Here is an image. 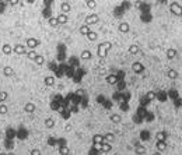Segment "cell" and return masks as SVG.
Wrapping results in <instances>:
<instances>
[{"mask_svg": "<svg viewBox=\"0 0 182 155\" xmlns=\"http://www.w3.org/2000/svg\"><path fill=\"white\" fill-rule=\"evenodd\" d=\"M167 141H157L156 143V148H157V151L158 152H163V151H165L167 149Z\"/></svg>", "mask_w": 182, "mask_h": 155, "instance_id": "18", "label": "cell"}, {"mask_svg": "<svg viewBox=\"0 0 182 155\" xmlns=\"http://www.w3.org/2000/svg\"><path fill=\"white\" fill-rule=\"evenodd\" d=\"M86 4H87V7L90 8V10H94V8L97 7V1H95V0H87Z\"/></svg>", "mask_w": 182, "mask_h": 155, "instance_id": "33", "label": "cell"}, {"mask_svg": "<svg viewBox=\"0 0 182 155\" xmlns=\"http://www.w3.org/2000/svg\"><path fill=\"white\" fill-rule=\"evenodd\" d=\"M8 1H10V4H11V6H17L20 0H8Z\"/></svg>", "mask_w": 182, "mask_h": 155, "instance_id": "38", "label": "cell"}, {"mask_svg": "<svg viewBox=\"0 0 182 155\" xmlns=\"http://www.w3.org/2000/svg\"><path fill=\"white\" fill-rule=\"evenodd\" d=\"M37 54H38V53H37L35 50H32V49H30V50L27 52V57H28L30 60H32V62H34V59L37 57Z\"/></svg>", "mask_w": 182, "mask_h": 155, "instance_id": "32", "label": "cell"}, {"mask_svg": "<svg viewBox=\"0 0 182 155\" xmlns=\"http://www.w3.org/2000/svg\"><path fill=\"white\" fill-rule=\"evenodd\" d=\"M39 39H37V38H28L27 41H25V46L28 48V49H32V50H35V48H38L39 46Z\"/></svg>", "mask_w": 182, "mask_h": 155, "instance_id": "4", "label": "cell"}, {"mask_svg": "<svg viewBox=\"0 0 182 155\" xmlns=\"http://www.w3.org/2000/svg\"><path fill=\"white\" fill-rule=\"evenodd\" d=\"M44 84H45V87H52L55 84V77L53 76H46L44 78Z\"/></svg>", "mask_w": 182, "mask_h": 155, "instance_id": "20", "label": "cell"}, {"mask_svg": "<svg viewBox=\"0 0 182 155\" xmlns=\"http://www.w3.org/2000/svg\"><path fill=\"white\" fill-rule=\"evenodd\" d=\"M30 155H42V154H41V151L38 149V148H34V149L30 151Z\"/></svg>", "mask_w": 182, "mask_h": 155, "instance_id": "37", "label": "cell"}, {"mask_svg": "<svg viewBox=\"0 0 182 155\" xmlns=\"http://www.w3.org/2000/svg\"><path fill=\"white\" fill-rule=\"evenodd\" d=\"M176 54H178L176 49H174V48H170V49L167 50V59H168V60H174L175 57H176Z\"/></svg>", "mask_w": 182, "mask_h": 155, "instance_id": "16", "label": "cell"}, {"mask_svg": "<svg viewBox=\"0 0 182 155\" xmlns=\"http://www.w3.org/2000/svg\"><path fill=\"white\" fill-rule=\"evenodd\" d=\"M170 11H171V14L175 17H182V4L176 3V1L170 3Z\"/></svg>", "mask_w": 182, "mask_h": 155, "instance_id": "2", "label": "cell"}, {"mask_svg": "<svg viewBox=\"0 0 182 155\" xmlns=\"http://www.w3.org/2000/svg\"><path fill=\"white\" fill-rule=\"evenodd\" d=\"M0 155H7L6 152H0Z\"/></svg>", "mask_w": 182, "mask_h": 155, "instance_id": "44", "label": "cell"}, {"mask_svg": "<svg viewBox=\"0 0 182 155\" xmlns=\"http://www.w3.org/2000/svg\"><path fill=\"white\" fill-rule=\"evenodd\" d=\"M127 52H129V54H137L140 52V48H139L137 43H132V45L129 46V49H127Z\"/></svg>", "mask_w": 182, "mask_h": 155, "instance_id": "17", "label": "cell"}, {"mask_svg": "<svg viewBox=\"0 0 182 155\" xmlns=\"http://www.w3.org/2000/svg\"><path fill=\"white\" fill-rule=\"evenodd\" d=\"M111 48H112L111 42H102V43H100V45H98V48H97V54H98L101 59H104V57L107 56L108 50H109Z\"/></svg>", "mask_w": 182, "mask_h": 155, "instance_id": "1", "label": "cell"}, {"mask_svg": "<svg viewBox=\"0 0 182 155\" xmlns=\"http://www.w3.org/2000/svg\"><path fill=\"white\" fill-rule=\"evenodd\" d=\"M45 127H46V129H53V127H55V120H53L52 117L45 119Z\"/></svg>", "mask_w": 182, "mask_h": 155, "instance_id": "28", "label": "cell"}, {"mask_svg": "<svg viewBox=\"0 0 182 155\" xmlns=\"http://www.w3.org/2000/svg\"><path fill=\"white\" fill-rule=\"evenodd\" d=\"M86 25H88V27H91V25H95V24H98V21H100V16L98 14H90V16L86 17Z\"/></svg>", "mask_w": 182, "mask_h": 155, "instance_id": "5", "label": "cell"}, {"mask_svg": "<svg viewBox=\"0 0 182 155\" xmlns=\"http://www.w3.org/2000/svg\"><path fill=\"white\" fill-rule=\"evenodd\" d=\"M167 77L170 78V80H176V78L179 77V73L175 69H168L167 70Z\"/></svg>", "mask_w": 182, "mask_h": 155, "instance_id": "13", "label": "cell"}, {"mask_svg": "<svg viewBox=\"0 0 182 155\" xmlns=\"http://www.w3.org/2000/svg\"><path fill=\"white\" fill-rule=\"evenodd\" d=\"M34 63H35L37 66H42V64L45 63V57H44L42 54H37V57L34 59Z\"/></svg>", "mask_w": 182, "mask_h": 155, "instance_id": "27", "label": "cell"}, {"mask_svg": "<svg viewBox=\"0 0 182 155\" xmlns=\"http://www.w3.org/2000/svg\"><path fill=\"white\" fill-rule=\"evenodd\" d=\"M112 149V144H109V143H102L101 144V152H109Z\"/></svg>", "mask_w": 182, "mask_h": 155, "instance_id": "26", "label": "cell"}, {"mask_svg": "<svg viewBox=\"0 0 182 155\" xmlns=\"http://www.w3.org/2000/svg\"><path fill=\"white\" fill-rule=\"evenodd\" d=\"M70 10H71L70 3H67V1H62V4H60V13H63V14H69Z\"/></svg>", "mask_w": 182, "mask_h": 155, "instance_id": "12", "label": "cell"}, {"mask_svg": "<svg viewBox=\"0 0 182 155\" xmlns=\"http://www.w3.org/2000/svg\"><path fill=\"white\" fill-rule=\"evenodd\" d=\"M48 24H49L52 28H55V27L59 25V24H57V20H56V17H51V18H49V21H48Z\"/></svg>", "mask_w": 182, "mask_h": 155, "instance_id": "34", "label": "cell"}, {"mask_svg": "<svg viewBox=\"0 0 182 155\" xmlns=\"http://www.w3.org/2000/svg\"><path fill=\"white\" fill-rule=\"evenodd\" d=\"M87 39H88V41H91V42H94V41L98 39V34L94 32V31H90V32H88V35H87Z\"/></svg>", "mask_w": 182, "mask_h": 155, "instance_id": "30", "label": "cell"}, {"mask_svg": "<svg viewBox=\"0 0 182 155\" xmlns=\"http://www.w3.org/2000/svg\"><path fill=\"white\" fill-rule=\"evenodd\" d=\"M104 138H105V143L112 144L113 140H115V136H113V133H107V134H104Z\"/></svg>", "mask_w": 182, "mask_h": 155, "instance_id": "29", "label": "cell"}, {"mask_svg": "<svg viewBox=\"0 0 182 155\" xmlns=\"http://www.w3.org/2000/svg\"><path fill=\"white\" fill-rule=\"evenodd\" d=\"M35 110H37V106H35L34 102H27V103L24 105V112H25V113H30V115H31Z\"/></svg>", "mask_w": 182, "mask_h": 155, "instance_id": "7", "label": "cell"}, {"mask_svg": "<svg viewBox=\"0 0 182 155\" xmlns=\"http://www.w3.org/2000/svg\"><path fill=\"white\" fill-rule=\"evenodd\" d=\"M90 31H91V30H90V27H88V25H86V24H83V25L79 28V32L83 35V37H87Z\"/></svg>", "mask_w": 182, "mask_h": 155, "instance_id": "25", "label": "cell"}, {"mask_svg": "<svg viewBox=\"0 0 182 155\" xmlns=\"http://www.w3.org/2000/svg\"><path fill=\"white\" fill-rule=\"evenodd\" d=\"M59 154L60 155H70V148L64 144H60L59 145Z\"/></svg>", "mask_w": 182, "mask_h": 155, "instance_id": "22", "label": "cell"}, {"mask_svg": "<svg viewBox=\"0 0 182 155\" xmlns=\"http://www.w3.org/2000/svg\"><path fill=\"white\" fill-rule=\"evenodd\" d=\"M109 120H111L112 123H115V124H118L122 122V117H120V115L119 113H112L111 116H109Z\"/></svg>", "mask_w": 182, "mask_h": 155, "instance_id": "24", "label": "cell"}, {"mask_svg": "<svg viewBox=\"0 0 182 155\" xmlns=\"http://www.w3.org/2000/svg\"><path fill=\"white\" fill-rule=\"evenodd\" d=\"M102 143H105V138H104L102 134H94V136H93V144L101 145Z\"/></svg>", "mask_w": 182, "mask_h": 155, "instance_id": "15", "label": "cell"}, {"mask_svg": "<svg viewBox=\"0 0 182 155\" xmlns=\"http://www.w3.org/2000/svg\"><path fill=\"white\" fill-rule=\"evenodd\" d=\"M7 98H8V94L6 92V91H0V103L7 101Z\"/></svg>", "mask_w": 182, "mask_h": 155, "instance_id": "35", "label": "cell"}, {"mask_svg": "<svg viewBox=\"0 0 182 155\" xmlns=\"http://www.w3.org/2000/svg\"><path fill=\"white\" fill-rule=\"evenodd\" d=\"M27 1H28V3H34L35 0H27Z\"/></svg>", "mask_w": 182, "mask_h": 155, "instance_id": "42", "label": "cell"}, {"mask_svg": "<svg viewBox=\"0 0 182 155\" xmlns=\"http://www.w3.org/2000/svg\"><path fill=\"white\" fill-rule=\"evenodd\" d=\"M153 155H161V152H158V151H157V152H154Z\"/></svg>", "mask_w": 182, "mask_h": 155, "instance_id": "41", "label": "cell"}, {"mask_svg": "<svg viewBox=\"0 0 182 155\" xmlns=\"http://www.w3.org/2000/svg\"><path fill=\"white\" fill-rule=\"evenodd\" d=\"M132 70H133V73H136V74H142L143 71H144V66H143L140 62H135L132 64Z\"/></svg>", "mask_w": 182, "mask_h": 155, "instance_id": "6", "label": "cell"}, {"mask_svg": "<svg viewBox=\"0 0 182 155\" xmlns=\"http://www.w3.org/2000/svg\"><path fill=\"white\" fill-rule=\"evenodd\" d=\"M7 112H8L7 105H4V103H0V115H6Z\"/></svg>", "mask_w": 182, "mask_h": 155, "instance_id": "36", "label": "cell"}, {"mask_svg": "<svg viewBox=\"0 0 182 155\" xmlns=\"http://www.w3.org/2000/svg\"><path fill=\"white\" fill-rule=\"evenodd\" d=\"M167 138H168V133L167 132H158L157 134H156V140L157 141H167Z\"/></svg>", "mask_w": 182, "mask_h": 155, "instance_id": "19", "label": "cell"}, {"mask_svg": "<svg viewBox=\"0 0 182 155\" xmlns=\"http://www.w3.org/2000/svg\"><path fill=\"white\" fill-rule=\"evenodd\" d=\"M107 83L111 84V85L116 84V83H118V76H115V74H108V76H107Z\"/></svg>", "mask_w": 182, "mask_h": 155, "instance_id": "23", "label": "cell"}, {"mask_svg": "<svg viewBox=\"0 0 182 155\" xmlns=\"http://www.w3.org/2000/svg\"><path fill=\"white\" fill-rule=\"evenodd\" d=\"M115 155H120V154H115Z\"/></svg>", "mask_w": 182, "mask_h": 155, "instance_id": "45", "label": "cell"}, {"mask_svg": "<svg viewBox=\"0 0 182 155\" xmlns=\"http://www.w3.org/2000/svg\"><path fill=\"white\" fill-rule=\"evenodd\" d=\"M80 57H81V60H90V59L93 57V53H91V50L86 49V50H83V52H81Z\"/></svg>", "mask_w": 182, "mask_h": 155, "instance_id": "21", "label": "cell"}, {"mask_svg": "<svg viewBox=\"0 0 182 155\" xmlns=\"http://www.w3.org/2000/svg\"><path fill=\"white\" fill-rule=\"evenodd\" d=\"M7 155H16V154H14V152H8Z\"/></svg>", "mask_w": 182, "mask_h": 155, "instance_id": "43", "label": "cell"}, {"mask_svg": "<svg viewBox=\"0 0 182 155\" xmlns=\"http://www.w3.org/2000/svg\"><path fill=\"white\" fill-rule=\"evenodd\" d=\"M118 31L120 34H127V32L130 31V25L126 23V21H122V23L118 25Z\"/></svg>", "mask_w": 182, "mask_h": 155, "instance_id": "8", "label": "cell"}, {"mask_svg": "<svg viewBox=\"0 0 182 155\" xmlns=\"http://www.w3.org/2000/svg\"><path fill=\"white\" fill-rule=\"evenodd\" d=\"M157 98V94L154 92V91H149V92L146 94V99H149V101H154Z\"/></svg>", "mask_w": 182, "mask_h": 155, "instance_id": "31", "label": "cell"}, {"mask_svg": "<svg viewBox=\"0 0 182 155\" xmlns=\"http://www.w3.org/2000/svg\"><path fill=\"white\" fill-rule=\"evenodd\" d=\"M135 154L136 155H146V147L140 144V143H136L135 144Z\"/></svg>", "mask_w": 182, "mask_h": 155, "instance_id": "10", "label": "cell"}, {"mask_svg": "<svg viewBox=\"0 0 182 155\" xmlns=\"http://www.w3.org/2000/svg\"><path fill=\"white\" fill-rule=\"evenodd\" d=\"M1 52H3V54H6V56H10V54L13 53V46H11L10 43H3Z\"/></svg>", "mask_w": 182, "mask_h": 155, "instance_id": "14", "label": "cell"}, {"mask_svg": "<svg viewBox=\"0 0 182 155\" xmlns=\"http://www.w3.org/2000/svg\"><path fill=\"white\" fill-rule=\"evenodd\" d=\"M3 74H4V77H8V78H11V77H14V69L11 67V66H4L3 67Z\"/></svg>", "mask_w": 182, "mask_h": 155, "instance_id": "9", "label": "cell"}, {"mask_svg": "<svg viewBox=\"0 0 182 155\" xmlns=\"http://www.w3.org/2000/svg\"><path fill=\"white\" fill-rule=\"evenodd\" d=\"M13 53L18 54V56H23V54H27V46L24 43H16L13 46Z\"/></svg>", "mask_w": 182, "mask_h": 155, "instance_id": "3", "label": "cell"}, {"mask_svg": "<svg viewBox=\"0 0 182 155\" xmlns=\"http://www.w3.org/2000/svg\"><path fill=\"white\" fill-rule=\"evenodd\" d=\"M135 6H136V7H140V6H142V1H136Z\"/></svg>", "mask_w": 182, "mask_h": 155, "instance_id": "40", "label": "cell"}, {"mask_svg": "<svg viewBox=\"0 0 182 155\" xmlns=\"http://www.w3.org/2000/svg\"><path fill=\"white\" fill-rule=\"evenodd\" d=\"M56 20H57V24H59V25H64V24H67V21H69V17H67V14L60 13L59 16H56Z\"/></svg>", "mask_w": 182, "mask_h": 155, "instance_id": "11", "label": "cell"}, {"mask_svg": "<svg viewBox=\"0 0 182 155\" xmlns=\"http://www.w3.org/2000/svg\"><path fill=\"white\" fill-rule=\"evenodd\" d=\"M181 23H182V21H181Z\"/></svg>", "mask_w": 182, "mask_h": 155, "instance_id": "46", "label": "cell"}, {"mask_svg": "<svg viewBox=\"0 0 182 155\" xmlns=\"http://www.w3.org/2000/svg\"><path fill=\"white\" fill-rule=\"evenodd\" d=\"M64 129L69 132V130H71V126H70V124H66V126H64Z\"/></svg>", "mask_w": 182, "mask_h": 155, "instance_id": "39", "label": "cell"}]
</instances>
